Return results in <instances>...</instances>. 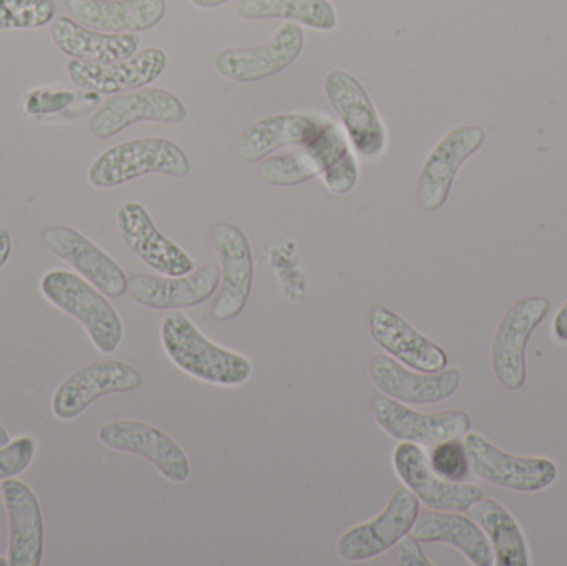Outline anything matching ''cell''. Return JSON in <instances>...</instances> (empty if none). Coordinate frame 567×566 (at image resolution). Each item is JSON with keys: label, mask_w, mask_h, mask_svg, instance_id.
Masks as SVG:
<instances>
[{"label": "cell", "mask_w": 567, "mask_h": 566, "mask_svg": "<svg viewBox=\"0 0 567 566\" xmlns=\"http://www.w3.org/2000/svg\"><path fill=\"white\" fill-rule=\"evenodd\" d=\"M485 138V130L476 125L455 126L440 138L416 182V198L423 208L436 212L445 205L460 168L482 148Z\"/></svg>", "instance_id": "obj_15"}, {"label": "cell", "mask_w": 567, "mask_h": 566, "mask_svg": "<svg viewBox=\"0 0 567 566\" xmlns=\"http://www.w3.org/2000/svg\"><path fill=\"white\" fill-rule=\"evenodd\" d=\"M393 562L399 566H433L432 560L426 557L420 541L412 534L405 535L399 544L393 547Z\"/></svg>", "instance_id": "obj_35"}, {"label": "cell", "mask_w": 567, "mask_h": 566, "mask_svg": "<svg viewBox=\"0 0 567 566\" xmlns=\"http://www.w3.org/2000/svg\"><path fill=\"white\" fill-rule=\"evenodd\" d=\"M50 37L60 52L83 62H120L138 52L136 33H106L82 25L72 17H55L50 23Z\"/></svg>", "instance_id": "obj_25"}, {"label": "cell", "mask_w": 567, "mask_h": 566, "mask_svg": "<svg viewBox=\"0 0 567 566\" xmlns=\"http://www.w3.org/2000/svg\"><path fill=\"white\" fill-rule=\"evenodd\" d=\"M243 20L281 19L320 32H332L337 12L330 0H236Z\"/></svg>", "instance_id": "obj_28"}, {"label": "cell", "mask_w": 567, "mask_h": 566, "mask_svg": "<svg viewBox=\"0 0 567 566\" xmlns=\"http://www.w3.org/2000/svg\"><path fill=\"white\" fill-rule=\"evenodd\" d=\"M10 441H12V439H10L9 431H7V429L3 428L2 424H0V447H3V445L9 444Z\"/></svg>", "instance_id": "obj_39"}, {"label": "cell", "mask_w": 567, "mask_h": 566, "mask_svg": "<svg viewBox=\"0 0 567 566\" xmlns=\"http://www.w3.org/2000/svg\"><path fill=\"white\" fill-rule=\"evenodd\" d=\"M76 22L106 33H140L158 25L166 0H66Z\"/></svg>", "instance_id": "obj_24"}, {"label": "cell", "mask_w": 567, "mask_h": 566, "mask_svg": "<svg viewBox=\"0 0 567 566\" xmlns=\"http://www.w3.org/2000/svg\"><path fill=\"white\" fill-rule=\"evenodd\" d=\"M320 175V163L312 146L303 145L296 152L268 156L259 165L262 182L279 188L299 186Z\"/></svg>", "instance_id": "obj_30"}, {"label": "cell", "mask_w": 567, "mask_h": 566, "mask_svg": "<svg viewBox=\"0 0 567 566\" xmlns=\"http://www.w3.org/2000/svg\"><path fill=\"white\" fill-rule=\"evenodd\" d=\"M373 419L379 428L399 442H410L420 447H433L450 439H462L472 429V419L460 409L440 412H419L393 399L377 398Z\"/></svg>", "instance_id": "obj_13"}, {"label": "cell", "mask_w": 567, "mask_h": 566, "mask_svg": "<svg viewBox=\"0 0 567 566\" xmlns=\"http://www.w3.org/2000/svg\"><path fill=\"white\" fill-rule=\"evenodd\" d=\"M323 92L346 126L353 148L365 158L382 155L386 146L385 126L362 83L346 70H332L323 79Z\"/></svg>", "instance_id": "obj_10"}, {"label": "cell", "mask_w": 567, "mask_h": 566, "mask_svg": "<svg viewBox=\"0 0 567 566\" xmlns=\"http://www.w3.org/2000/svg\"><path fill=\"white\" fill-rule=\"evenodd\" d=\"M369 331L379 348L412 371L439 372L449 368L443 348L385 306L370 311Z\"/></svg>", "instance_id": "obj_21"}, {"label": "cell", "mask_w": 567, "mask_h": 566, "mask_svg": "<svg viewBox=\"0 0 567 566\" xmlns=\"http://www.w3.org/2000/svg\"><path fill=\"white\" fill-rule=\"evenodd\" d=\"M99 441L112 451L145 459L172 484H185L192 477V461L185 449L148 422L133 419L106 422L99 429Z\"/></svg>", "instance_id": "obj_7"}, {"label": "cell", "mask_w": 567, "mask_h": 566, "mask_svg": "<svg viewBox=\"0 0 567 566\" xmlns=\"http://www.w3.org/2000/svg\"><path fill=\"white\" fill-rule=\"evenodd\" d=\"M37 441L32 435H20L0 447V482L19 477L35 461Z\"/></svg>", "instance_id": "obj_33"}, {"label": "cell", "mask_w": 567, "mask_h": 566, "mask_svg": "<svg viewBox=\"0 0 567 566\" xmlns=\"http://www.w3.org/2000/svg\"><path fill=\"white\" fill-rule=\"evenodd\" d=\"M553 336L556 341L567 344V301L559 308L555 321H553Z\"/></svg>", "instance_id": "obj_36"}, {"label": "cell", "mask_w": 567, "mask_h": 566, "mask_svg": "<svg viewBox=\"0 0 567 566\" xmlns=\"http://www.w3.org/2000/svg\"><path fill=\"white\" fill-rule=\"evenodd\" d=\"M320 163V176L333 195H347L355 188L359 168L350 153L349 140L330 120H322L319 135L307 143Z\"/></svg>", "instance_id": "obj_29"}, {"label": "cell", "mask_w": 567, "mask_h": 566, "mask_svg": "<svg viewBox=\"0 0 567 566\" xmlns=\"http://www.w3.org/2000/svg\"><path fill=\"white\" fill-rule=\"evenodd\" d=\"M551 302L545 296H526L506 311L492 342V368L496 381L506 391H519L526 384V348L535 329L545 321Z\"/></svg>", "instance_id": "obj_5"}, {"label": "cell", "mask_w": 567, "mask_h": 566, "mask_svg": "<svg viewBox=\"0 0 567 566\" xmlns=\"http://www.w3.org/2000/svg\"><path fill=\"white\" fill-rule=\"evenodd\" d=\"M322 128V119L303 113H279L252 123L238 140V153L248 163H259L276 150L303 146Z\"/></svg>", "instance_id": "obj_26"}, {"label": "cell", "mask_w": 567, "mask_h": 566, "mask_svg": "<svg viewBox=\"0 0 567 566\" xmlns=\"http://www.w3.org/2000/svg\"><path fill=\"white\" fill-rule=\"evenodd\" d=\"M463 442L473 474L496 487L536 494L551 487L558 478V465L551 459L518 457L476 432H468Z\"/></svg>", "instance_id": "obj_4"}, {"label": "cell", "mask_w": 567, "mask_h": 566, "mask_svg": "<svg viewBox=\"0 0 567 566\" xmlns=\"http://www.w3.org/2000/svg\"><path fill=\"white\" fill-rule=\"evenodd\" d=\"M79 93L65 89H33L23 96V112L30 116L55 115L70 109Z\"/></svg>", "instance_id": "obj_34"}, {"label": "cell", "mask_w": 567, "mask_h": 566, "mask_svg": "<svg viewBox=\"0 0 567 566\" xmlns=\"http://www.w3.org/2000/svg\"><path fill=\"white\" fill-rule=\"evenodd\" d=\"M212 243L219 259V295L213 309L218 321L238 318L251 298L255 261L251 243L239 226L219 223L212 229Z\"/></svg>", "instance_id": "obj_12"}, {"label": "cell", "mask_w": 567, "mask_h": 566, "mask_svg": "<svg viewBox=\"0 0 567 566\" xmlns=\"http://www.w3.org/2000/svg\"><path fill=\"white\" fill-rule=\"evenodd\" d=\"M0 566H9V558L0 557Z\"/></svg>", "instance_id": "obj_40"}, {"label": "cell", "mask_w": 567, "mask_h": 566, "mask_svg": "<svg viewBox=\"0 0 567 566\" xmlns=\"http://www.w3.org/2000/svg\"><path fill=\"white\" fill-rule=\"evenodd\" d=\"M116 225L130 251L162 276L188 275L195 269L192 256L166 238L145 206L126 202L116 213Z\"/></svg>", "instance_id": "obj_20"}, {"label": "cell", "mask_w": 567, "mask_h": 566, "mask_svg": "<svg viewBox=\"0 0 567 566\" xmlns=\"http://www.w3.org/2000/svg\"><path fill=\"white\" fill-rule=\"evenodd\" d=\"M12 235H10L9 229L0 228V269L9 261L10 256H12Z\"/></svg>", "instance_id": "obj_37"}, {"label": "cell", "mask_w": 567, "mask_h": 566, "mask_svg": "<svg viewBox=\"0 0 567 566\" xmlns=\"http://www.w3.org/2000/svg\"><path fill=\"white\" fill-rule=\"evenodd\" d=\"M166 66L168 55L158 47H148L120 62L70 60L66 63V73L79 89L102 95H116L155 82Z\"/></svg>", "instance_id": "obj_18"}, {"label": "cell", "mask_w": 567, "mask_h": 566, "mask_svg": "<svg viewBox=\"0 0 567 566\" xmlns=\"http://www.w3.org/2000/svg\"><path fill=\"white\" fill-rule=\"evenodd\" d=\"M429 461L433 472L450 482H465L472 471L465 442L460 439H450L433 445Z\"/></svg>", "instance_id": "obj_32"}, {"label": "cell", "mask_w": 567, "mask_h": 566, "mask_svg": "<svg viewBox=\"0 0 567 566\" xmlns=\"http://www.w3.org/2000/svg\"><path fill=\"white\" fill-rule=\"evenodd\" d=\"M159 339L169 361L196 381L239 388L251 379V361L206 338L185 312L169 311L163 318Z\"/></svg>", "instance_id": "obj_1"}, {"label": "cell", "mask_w": 567, "mask_h": 566, "mask_svg": "<svg viewBox=\"0 0 567 566\" xmlns=\"http://www.w3.org/2000/svg\"><path fill=\"white\" fill-rule=\"evenodd\" d=\"M55 13V0H0V32L50 25Z\"/></svg>", "instance_id": "obj_31"}, {"label": "cell", "mask_w": 567, "mask_h": 566, "mask_svg": "<svg viewBox=\"0 0 567 566\" xmlns=\"http://www.w3.org/2000/svg\"><path fill=\"white\" fill-rule=\"evenodd\" d=\"M410 534L420 544H445L456 548L470 564L475 566L495 565L489 538L473 518L463 512H420Z\"/></svg>", "instance_id": "obj_23"}, {"label": "cell", "mask_w": 567, "mask_h": 566, "mask_svg": "<svg viewBox=\"0 0 567 566\" xmlns=\"http://www.w3.org/2000/svg\"><path fill=\"white\" fill-rule=\"evenodd\" d=\"M193 6L198 9H216V7L225 6V3L231 2V0H189Z\"/></svg>", "instance_id": "obj_38"}, {"label": "cell", "mask_w": 567, "mask_h": 566, "mask_svg": "<svg viewBox=\"0 0 567 566\" xmlns=\"http://www.w3.org/2000/svg\"><path fill=\"white\" fill-rule=\"evenodd\" d=\"M470 517L485 531L498 566H529L528 544L512 512L495 498H480L468 508Z\"/></svg>", "instance_id": "obj_27"}, {"label": "cell", "mask_w": 567, "mask_h": 566, "mask_svg": "<svg viewBox=\"0 0 567 566\" xmlns=\"http://www.w3.org/2000/svg\"><path fill=\"white\" fill-rule=\"evenodd\" d=\"M9 522V566H39L45 548V524L35 492L16 477L0 482Z\"/></svg>", "instance_id": "obj_22"}, {"label": "cell", "mask_w": 567, "mask_h": 566, "mask_svg": "<svg viewBox=\"0 0 567 566\" xmlns=\"http://www.w3.org/2000/svg\"><path fill=\"white\" fill-rule=\"evenodd\" d=\"M419 514V498L403 485L393 492L389 504L375 518L340 535L336 545L337 555L350 564L379 558L412 532Z\"/></svg>", "instance_id": "obj_6"}, {"label": "cell", "mask_w": 567, "mask_h": 566, "mask_svg": "<svg viewBox=\"0 0 567 566\" xmlns=\"http://www.w3.org/2000/svg\"><path fill=\"white\" fill-rule=\"evenodd\" d=\"M189 172L188 156L178 143L138 138L120 143L96 156L89 168V183L96 189H112L153 173L186 178Z\"/></svg>", "instance_id": "obj_3"}, {"label": "cell", "mask_w": 567, "mask_h": 566, "mask_svg": "<svg viewBox=\"0 0 567 566\" xmlns=\"http://www.w3.org/2000/svg\"><path fill=\"white\" fill-rule=\"evenodd\" d=\"M42 239L53 256L72 266L76 275L106 298L118 299L128 291V276L122 266L79 229L66 225L50 226L43 231Z\"/></svg>", "instance_id": "obj_16"}, {"label": "cell", "mask_w": 567, "mask_h": 566, "mask_svg": "<svg viewBox=\"0 0 567 566\" xmlns=\"http://www.w3.org/2000/svg\"><path fill=\"white\" fill-rule=\"evenodd\" d=\"M393 471L420 504L432 511L468 512L483 497L482 488L470 482H450L439 477L430 465L425 449L399 442L392 454Z\"/></svg>", "instance_id": "obj_11"}, {"label": "cell", "mask_w": 567, "mask_h": 566, "mask_svg": "<svg viewBox=\"0 0 567 566\" xmlns=\"http://www.w3.org/2000/svg\"><path fill=\"white\" fill-rule=\"evenodd\" d=\"M370 381L386 398L406 405H433L449 401L462 384V371L446 368L439 372L410 371L389 354L370 358Z\"/></svg>", "instance_id": "obj_17"}, {"label": "cell", "mask_w": 567, "mask_h": 566, "mask_svg": "<svg viewBox=\"0 0 567 566\" xmlns=\"http://www.w3.org/2000/svg\"><path fill=\"white\" fill-rule=\"evenodd\" d=\"M219 269L203 266L183 276H155L138 272L128 278L133 301L153 311H182L209 301L218 291Z\"/></svg>", "instance_id": "obj_19"}, {"label": "cell", "mask_w": 567, "mask_h": 566, "mask_svg": "<svg viewBox=\"0 0 567 566\" xmlns=\"http://www.w3.org/2000/svg\"><path fill=\"white\" fill-rule=\"evenodd\" d=\"M43 298L65 315L72 316L89 335L96 351L110 356L118 351L125 336L122 318L95 286L66 269H52L40 279Z\"/></svg>", "instance_id": "obj_2"}, {"label": "cell", "mask_w": 567, "mask_h": 566, "mask_svg": "<svg viewBox=\"0 0 567 566\" xmlns=\"http://www.w3.org/2000/svg\"><path fill=\"white\" fill-rule=\"evenodd\" d=\"M306 37L299 23L286 22L258 47L225 49L216 53L215 69L225 79L256 83L278 75L292 65L303 50Z\"/></svg>", "instance_id": "obj_14"}, {"label": "cell", "mask_w": 567, "mask_h": 566, "mask_svg": "<svg viewBox=\"0 0 567 566\" xmlns=\"http://www.w3.org/2000/svg\"><path fill=\"white\" fill-rule=\"evenodd\" d=\"M186 116L188 110L175 93L158 86H143L106 99L93 112L89 130L96 140H110L135 123L176 125L185 122Z\"/></svg>", "instance_id": "obj_8"}, {"label": "cell", "mask_w": 567, "mask_h": 566, "mask_svg": "<svg viewBox=\"0 0 567 566\" xmlns=\"http://www.w3.org/2000/svg\"><path fill=\"white\" fill-rule=\"evenodd\" d=\"M142 384V372L132 364L115 359L92 362L60 382L52 395V412L59 421H73L99 399L126 394Z\"/></svg>", "instance_id": "obj_9"}]
</instances>
